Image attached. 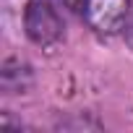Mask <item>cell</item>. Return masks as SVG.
Listing matches in <instances>:
<instances>
[{
    "instance_id": "cell-1",
    "label": "cell",
    "mask_w": 133,
    "mask_h": 133,
    "mask_svg": "<svg viewBox=\"0 0 133 133\" xmlns=\"http://www.w3.org/2000/svg\"><path fill=\"white\" fill-rule=\"evenodd\" d=\"M26 34L37 44H55L63 37V16L52 0H29L24 13Z\"/></svg>"
},
{
    "instance_id": "cell-2",
    "label": "cell",
    "mask_w": 133,
    "mask_h": 133,
    "mask_svg": "<svg viewBox=\"0 0 133 133\" xmlns=\"http://www.w3.org/2000/svg\"><path fill=\"white\" fill-rule=\"evenodd\" d=\"M86 24L99 34H117L130 13V0H78Z\"/></svg>"
},
{
    "instance_id": "cell-3",
    "label": "cell",
    "mask_w": 133,
    "mask_h": 133,
    "mask_svg": "<svg viewBox=\"0 0 133 133\" xmlns=\"http://www.w3.org/2000/svg\"><path fill=\"white\" fill-rule=\"evenodd\" d=\"M128 34H130V42H133V21H130V26H128Z\"/></svg>"
}]
</instances>
